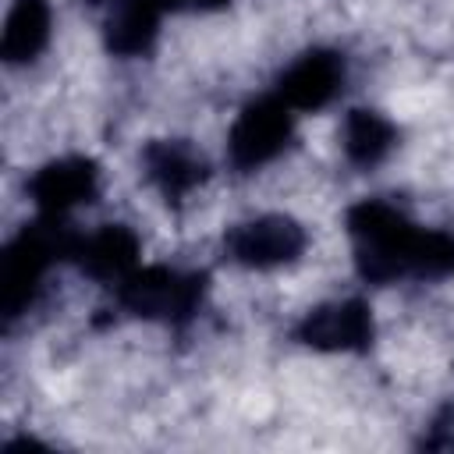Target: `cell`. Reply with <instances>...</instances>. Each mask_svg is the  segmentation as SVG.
Segmentation results:
<instances>
[{
  "instance_id": "6da1fadb",
  "label": "cell",
  "mask_w": 454,
  "mask_h": 454,
  "mask_svg": "<svg viewBox=\"0 0 454 454\" xmlns=\"http://www.w3.org/2000/svg\"><path fill=\"white\" fill-rule=\"evenodd\" d=\"M358 273L372 284L397 277H447L454 273V234L419 231L387 202H358L348 209Z\"/></svg>"
},
{
  "instance_id": "7a4b0ae2",
  "label": "cell",
  "mask_w": 454,
  "mask_h": 454,
  "mask_svg": "<svg viewBox=\"0 0 454 454\" xmlns=\"http://www.w3.org/2000/svg\"><path fill=\"white\" fill-rule=\"evenodd\" d=\"M60 216L64 213H43V220L25 223V231L4 248V259H0V301H4V316L7 319L21 316L32 305L43 273L57 259H71L74 255L78 234H71Z\"/></svg>"
},
{
  "instance_id": "3957f363",
  "label": "cell",
  "mask_w": 454,
  "mask_h": 454,
  "mask_svg": "<svg viewBox=\"0 0 454 454\" xmlns=\"http://www.w3.org/2000/svg\"><path fill=\"white\" fill-rule=\"evenodd\" d=\"M206 291V277L202 273H177L167 266H145V270H131L121 284H117V298L128 312L142 316V319H188Z\"/></svg>"
},
{
  "instance_id": "277c9868",
  "label": "cell",
  "mask_w": 454,
  "mask_h": 454,
  "mask_svg": "<svg viewBox=\"0 0 454 454\" xmlns=\"http://www.w3.org/2000/svg\"><path fill=\"white\" fill-rule=\"evenodd\" d=\"M305 241L309 238H305V227L298 220L270 213V216H255V220L238 223L234 231H227L223 248L241 266L270 270V266L294 262L305 252Z\"/></svg>"
},
{
  "instance_id": "5b68a950",
  "label": "cell",
  "mask_w": 454,
  "mask_h": 454,
  "mask_svg": "<svg viewBox=\"0 0 454 454\" xmlns=\"http://www.w3.org/2000/svg\"><path fill=\"white\" fill-rule=\"evenodd\" d=\"M291 106L277 96V99H255L241 110V117L231 128L227 149H231V163L238 170H255L262 163H270L277 153H284L287 138H291Z\"/></svg>"
},
{
  "instance_id": "8992f818",
  "label": "cell",
  "mask_w": 454,
  "mask_h": 454,
  "mask_svg": "<svg viewBox=\"0 0 454 454\" xmlns=\"http://www.w3.org/2000/svg\"><path fill=\"white\" fill-rule=\"evenodd\" d=\"M294 337L316 351H365L372 344L369 305L358 298L319 305L298 323Z\"/></svg>"
},
{
  "instance_id": "52a82bcc",
  "label": "cell",
  "mask_w": 454,
  "mask_h": 454,
  "mask_svg": "<svg viewBox=\"0 0 454 454\" xmlns=\"http://www.w3.org/2000/svg\"><path fill=\"white\" fill-rule=\"evenodd\" d=\"M344 82V60L333 50L301 53L277 82V96L291 110H319L326 106Z\"/></svg>"
},
{
  "instance_id": "ba28073f",
  "label": "cell",
  "mask_w": 454,
  "mask_h": 454,
  "mask_svg": "<svg viewBox=\"0 0 454 454\" xmlns=\"http://www.w3.org/2000/svg\"><path fill=\"white\" fill-rule=\"evenodd\" d=\"M99 188V167L89 156H64L39 167L28 192L43 213H67L78 202H92Z\"/></svg>"
},
{
  "instance_id": "9c48e42d",
  "label": "cell",
  "mask_w": 454,
  "mask_h": 454,
  "mask_svg": "<svg viewBox=\"0 0 454 454\" xmlns=\"http://www.w3.org/2000/svg\"><path fill=\"white\" fill-rule=\"evenodd\" d=\"M142 163H145V174L149 181L160 188V195L167 202H181L192 188H199L209 174L206 160L188 145V142H174V138H160V142H149L145 153H142Z\"/></svg>"
},
{
  "instance_id": "30bf717a",
  "label": "cell",
  "mask_w": 454,
  "mask_h": 454,
  "mask_svg": "<svg viewBox=\"0 0 454 454\" xmlns=\"http://www.w3.org/2000/svg\"><path fill=\"white\" fill-rule=\"evenodd\" d=\"M89 277L121 284L131 270H138V238L124 223H106L89 238H78V248L71 255Z\"/></svg>"
},
{
  "instance_id": "8fae6325",
  "label": "cell",
  "mask_w": 454,
  "mask_h": 454,
  "mask_svg": "<svg viewBox=\"0 0 454 454\" xmlns=\"http://www.w3.org/2000/svg\"><path fill=\"white\" fill-rule=\"evenodd\" d=\"M50 39V4L46 0H14L4 21L0 53L7 64H28Z\"/></svg>"
},
{
  "instance_id": "7c38bea8",
  "label": "cell",
  "mask_w": 454,
  "mask_h": 454,
  "mask_svg": "<svg viewBox=\"0 0 454 454\" xmlns=\"http://www.w3.org/2000/svg\"><path fill=\"white\" fill-rule=\"evenodd\" d=\"M160 28V11L145 0H121L106 21V50L117 57H138L153 46Z\"/></svg>"
},
{
  "instance_id": "4fadbf2b",
  "label": "cell",
  "mask_w": 454,
  "mask_h": 454,
  "mask_svg": "<svg viewBox=\"0 0 454 454\" xmlns=\"http://www.w3.org/2000/svg\"><path fill=\"white\" fill-rule=\"evenodd\" d=\"M397 142V131L387 117H380L376 110H351L344 121V153L351 163L358 167H372L380 163Z\"/></svg>"
},
{
  "instance_id": "5bb4252c",
  "label": "cell",
  "mask_w": 454,
  "mask_h": 454,
  "mask_svg": "<svg viewBox=\"0 0 454 454\" xmlns=\"http://www.w3.org/2000/svg\"><path fill=\"white\" fill-rule=\"evenodd\" d=\"M145 4H149V7H156V11H160V14H163V11H167V7H177V4H181V0H145Z\"/></svg>"
},
{
  "instance_id": "9a60e30c",
  "label": "cell",
  "mask_w": 454,
  "mask_h": 454,
  "mask_svg": "<svg viewBox=\"0 0 454 454\" xmlns=\"http://www.w3.org/2000/svg\"><path fill=\"white\" fill-rule=\"evenodd\" d=\"M199 7H220V4H227V0H195Z\"/></svg>"
}]
</instances>
